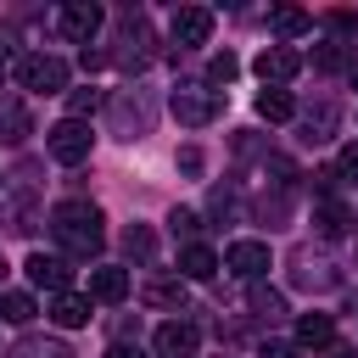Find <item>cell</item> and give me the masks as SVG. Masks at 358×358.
I'll list each match as a JSON object with an SVG mask.
<instances>
[{
  "label": "cell",
  "mask_w": 358,
  "mask_h": 358,
  "mask_svg": "<svg viewBox=\"0 0 358 358\" xmlns=\"http://www.w3.org/2000/svg\"><path fill=\"white\" fill-rule=\"evenodd\" d=\"M50 235L62 241L67 257H95V252L106 246V218H101V207H90V201H62V207L50 213Z\"/></svg>",
  "instance_id": "obj_1"
},
{
  "label": "cell",
  "mask_w": 358,
  "mask_h": 358,
  "mask_svg": "<svg viewBox=\"0 0 358 358\" xmlns=\"http://www.w3.org/2000/svg\"><path fill=\"white\" fill-rule=\"evenodd\" d=\"M11 78H17L22 90H34V95H67V62L50 56V50L17 56V62H11Z\"/></svg>",
  "instance_id": "obj_2"
},
{
  "label": "cell",
  "mask_w": 358,
  "mask_h": 358,
  "mask_svg": "<svg viewBox=\"0 0 358 358\" xmlns=\"http://www.w3.org/2000/svg\"><path fill=\"white\" fill-rule=\"evenodd\" d=\"M218 106H224V101H218L213 84H179V90L168 95V112H173L185 129H207V123L218 117Z\"/></svg>",
  "instance_id": "obj_3"
},
{
  "label": "cell",
  "mask_w": 358,
  "mask_h": 358,
  "mask_svg": "<svg viewBox=\"0 0 358 358\" xmlns=\"http://www.w3.org/2000/svg\"><path fill=\"white\" fill-rule=\"evenodd\" d=\"M90 123H73V117H62L56 129H45V151L62 162V168H78L84 157H90Z\"/></svg>",
  "instance_id": "obj_4"
},
{
  "label": "cell",
  "mask_w": 358,
  "mask_h": 358,
  "mask_svg": "<svg viewBox=\"0 0 358 358\" xmlns=\"http://www.w3.org/2000/svg\"><path fill=\"white\" fill-rule=\"evenodd\" d=\"M224 268L235 274V280H263L268 268H274V257H268V241H229L224 246Z\"/></svg>",
  "instance_id": "obj_5"
},
{
  "label": "cell",
  "mask_w": 358,
  "mask_h": 358,
  "mask_svg": "<svg viewBox=\"0 0 358 358\" xmlns=\"http://www.w3.org/2000/svg\"><path fill=\"white\" fill-rule=\"evenodd\" d=\"M22 274H28V285H45V291H56V296L73 285V263H67V257H56V252H28Z\"/></svg>",
  "instance_id": "obj_6"
},
{
  "label": "cell",
  "mask_w": 358,
  "mask_h": 358,
  "mask_svg": "<svg viewBox=\"0 0 358 358\" xmlns=\"http://www.w3.org/2000/svg\"><path fill=\"white\" fill-rule=\"evenodd\" d=\"M168 34H173V45H179V50L207 45V39H213V11H207V6H179V11H173V22H168Z\"/></svg>",
  "instance_id": "obj_7"
},
{
  "label": "cell",
  "mask_w": 358,
  "mask_h": 358,
  "mask_svg": "<svg viewBox=\"0 0 358 358\" xmlns=\"http://www.w3.org/2000/svg\"><path fill=\"white\" fill-rule=\"evenodd\" d=\"M151 347H157V358H190V352L201 347V330H196L190 319H168V324H157Z\"/></svg>",
  "instance_id": "obj_8"
},
{
  "label": "cell",
  "mask_w": 358,
  "mask_h": 358,
  "mask_svg": "<svg viewBox=\"0 0 358 358\" xmlns=\"http://www.w3.org/2000/svg\"><path fill=\"white\" fill-rule=\"evenodd\" d=\"M296 73H302V56L285 50V45H268V50L257 56V78H263V90H285Z\"/></svg>",
  "instance_id": "obj_9"
},
{
  "label": "cell",
  "mask_w": 358,
  "mask_h": 358,
  "mask_svg": "<svg viewBox=\"0 0 358 358\" xmlns=\"http://www.w3.org/2000/svg\"><path fill=\"white\" fill-rule=\"evenodd\" d=\"M56 22H62V34H67V39L90 45V39L101 34V6H95V0H73V6H62V17H56Z\"/></svg>",
  "instance_id": "obj_10"
},
{
  "label": "cell",
  "mask_w": 358,
  "mask_h": 358,
  "mask_svg": "<svg viewBox=\"0 0 358 358\" xmlns=\"http://www.w3.org/2000/svg\"><path fill=\"white\" fill-rule=\"evenodd\" d=\"M224 268V257L213 252V246H201V241H190L185 252H179V280H213Z\"/></svg>",
  "instance_id": "obj_11"
},
{
  "label": "cell",
  "mask_w": 358,
  "mask_h": 358,
  "mask_svg": "<svg viewBox=\"0 0 358 358\" xmlns=\"http://www.w3.org/2000/svg\"><path fill=\"white\" fill-rule=\"evenodd\" d=\"M313 224H319V235H330V241H336V235H347V229H352V207H347V201H336V196H319V201H313Z\"/></svg>",
  "instance_id": "obj_12"
},
{
  "label": "cell",
  "mask_w": 358,
  "mask_h": 358,
  "mask_svg": "<svg viewBox=\"0 0 358 358\" xmlns=\"http://www.w3.org/2000/svg\"><path fill=\"white\" fill-rule=\"evenodd\" d=\"M145 308H162V313H185V280H145Z\"/></svg>",
  "instance_id": "obj_13"
},
{
  "label": "cell",
  "mask_w": 358,
  "mask_h": 358,
  "mask_svg": "<svg viewBox=\"0 0 358 358\" xmlns=\"http://www.w3.org/2000/svg\"><path fill=\"white\" fill-rule=\"evenodd\" d=\"M50 319H56L62 330H78V324H90V296H78V291H62V296H50Z\"/></svg>",
  "instance_id": "obj_14"
},
{
  "label": "cell",
  "mask_w": 358,
  "mask_h": 358,
  "mask_svg": "<svg viewBox=\"0 0 358 358\" xmlns=\"http://www.w3.org/2000/svg\"><path fill=\"white\" fill-rule=\"evenodd\" d=\"M296 347H336V319L330 313H302L296 319Z\"/></svg>",
  "instance_id": "obj_15"
},
{
  "label": "cell",
  "mask_w": 358,
  "mask_h": 358,
  "mask_svg": "<svg viewBox=\"0 0 358 358\" xmlns=\"http://www.w3.org/2000/svg\"><path fill=\"white\" fill-rule=\"evenodd\" d=\"M90 296L95 302H123L129 296V268H95L90 274Z\"/></svg>",
  "instance_id": "obj_16"
},
{
  "label": "cell",
  "mask_w": 358,
  "mask_h": 358,
  "mask_svg": "<svg viewBox=\"0 0 358 358\" xmlns=\"http://www.w3.org/2000/svg\"><path fill=\"white\" fill-rule=\"evenodd\" d=\"M268 28H274L280 39H296V34L313 28V17H308L302 6H274V11H268Z\"/></svg>",
  "instance_id": "obj_17"
},
{
  "label": "cell",
  "mask_w": 358,
  "mask_h": 358,
  "mask_svg": "<svg viewBox=\"0 0 358 358\" xmlns=\"http://www.w3.org/2000/svg\"><path fill=\"white\" fill-rule=\"evenodd\" d=\"M257 117H263V123H291V117H296L291 90H263V95H257Z\"/></svg>",
  "instance_id": "obj_18"
},
{
  "label": "cell",
  "mask_w": 358,
  "mask_h": 358,
  "mask_svg": "<svg viewBox=\"0 0 358 358\" xmlns=\"http://www.w3.org/2000/svg\"><path fill=\"white\" fill-rule=\"evenodd\" d=\"M11 358H73V347L67 341H50V336H22L11 347Z\"/></svg>",
  "instance_id": "obj_19"
},
{
  "label": "cell",
  "mask_w": 358,
  "mask_h": 358,
  "mask_svg": "<svg viewBox=\"0 0 358 358\" xmlns=\"http://www.w3.org/2000/svg\"><path fill=\"white\" fill-rule=\"evenodd\" d=\"M34 313H39V308H34L28 291H0V319H6V324H28Z\"/></svg>",
  "instance_id": "obj_20"
},
{
  "label": "cell",
  "mask_w": 358,
  "mask_h": 358,
  "mask_svg": "<svg viewBox=\"0 0 358 358\" xmlns=\"http://www.w3.org/2000/svg\"><path fill=\"white\" fill-rule=\"evenodd\" d=\"M0 129H6V140H11V145L34 134V123H28V112H22L17 101H6V95H0Z\"/></svg>",
  "instance_id": "obj_21"
},
{
  "label": "cell",
  "mask_w": 358,
  "mask_h": 358,
  "mask_svg": "<svg viewBox=\"0 0 358 358\" xmlns=\"http://www.w3.org/2000/svg\"><path fill=\"white\" fill-rule=\"evenodd\" d=\"M95 106H101V90H95V84H84V90H67V117H73V123H84Z\"/></svg>",
  "instance_id": "obj_22"
},
{
  "label": "cell",
  "mask_w": 358,
  "mask_h": 358,
  "mask_svg": "<svg viewBox=\"0 0 358 358\" xmlns=\"http://www.w3.org/2000/svg\"><path fill=\"white\" fill-rule=\"evenodd\" d=\"M123 252H129V257H151V252H157V241H151V229H145V224H134V229H123Z\"/></svg>",
  "instance_id": "obj_23"
},
{
  "label": "cell",
  "mask_w": 358,
  "mask_h": 358,
  "mask_svg": "<svg viewBox=\"0 0 358 358\" xmlns=\"http://www.w3.org/2000/svg\"><path fill=\"white\" fill-rule=\"evenodd\" d=\"M252 313H257V319H280V313H285V296L257 285V291H252Z\"/></svg>",
  "instance_id": "obj_24"
},
{
  "label": "cell",
  "mask_w": 358,
  "mask_h": 358,
  "mask_svg": "<svg viewBox=\"0 0 358 358\" xmlns=\"http://www.w3.org/2000/svg\"><path fill=\"white\" fill-rule=\"evenodd\" d=\"M235 73H241V62H235V56H229V50H218V56H213V62H207V84H229V78H235Z\"/></svg>",
  "instance_id": "obj_25"
},
{
  "label": "cell",
  "mask_w": 358,
  "mask_h": 358,
  "mask_svg": "<svg viewBox=\"0 0 358 358\" xmlns=\"http://www.w3.org/2000/svg\"><path fill=\"white\" fill-rule=\"evenodd\" d=\"M308 140H330V129H336V106H319V112H308Z\"/></svg>",
  "instance_id": "obj_26"
},
{
  "label": "cell",
  "mask_w": 358,
  "mask_h": 358,
  "mask_svg": "<svg viewBox=\"0 0 358 358\" xmlns=\"http://www.w3.org/2000/svg\"><path fill=\"white\" fill-rule=\"evenodd\" d=\"M313 67H319V73H341V67H347V50H341V45H319V50H313Z\"/></svg>",
  "instance_id": "obj_27"
},
{
  "label": "cell",
  "mask_w": 358,
  "mask_h": 358,
  "mask_svg": "<svg viewBox=\"0 0 358 358\" xmlns=\"http://www.w3.org/2000/svg\"><path fill=\"white\" fill-rule=\"evenodd\" d=\"M336 173L358 179V140H347V145H341V157H336Z\"/></svg>",
  "instance_id": "obj_28"
},
{
  "label": "cell",
  "mask_w": 358,
  "mask_h": 358,
  "mask_svg": "<svg viewBox=\"0 0 358 358\" xmlns=\"http://www.w3.org/2000/svg\"><path fill=\"white\" fill-rule=\"evenodd\" d=\"M168 224H173V235H196V229H201V218H196V213H185V207H179Z\"/></svg>",
  "instance_id": "obj_29"
},
{
  "label": "cell",
  "mask_w": 358,
  "mask_h": 358,
  "mask_svg": "<svg viewBox=\"0 0 358 358\" xmlns=\"http://www.w3.org/2000/svg\"><path fill=\"white\" fill-rule=\"evenodd\" d=\"M257 358H302V347H296V341H268Z\"/></svg>",
  "instance_id": "obj_30"
},
{
  "label": "cell",
  "mask_w": 358,
  "mask_h": 358,
  "mask_svg": "<svg viewBox=\"0 0 358 358\" xmlns=\"http://www.w3.org/2000/svg\"><path fill=\"white\" fill-rule=\"evenodd\" d=\"M179 168H185V173H201V151L185 145V151H179Z\"/></svg>",
  "instance_id": "obj_31"
},
{
  "label": "cell",
  "mask_w": 358,
  "mask_h": 358,
  "mask_svg": "<svg viewBox=\"0 0 358 358\" xmlns=\"http://www.w3.org/2000/svg\"><path fill=\"white\" fill-rule=\"evenodd\" d=\"M101 358H140V347H129V341H112Z\"/></svg>",
  "instance_id": "obj_32"
},
{
  "label": "cell",
  "mask_w": 358,
  "mask_h": 358,
  "mask_svg": "<svg viewBox=\"0 0 358 358\" xmlns=\"http://www.w3.org/2000/svg\"><path fill=\"white\" fill-rule=\"evenodd\" d=\"M0 274H6V257H0Z\"/></svg>",
  "instance_id": "obj_33"
},
{
  "label": "cell",
  "mask_w": 358,
  "mask_h": 358,
  "mask_svg": "<svg viewBox=\"0 0 358 358\" xmlns=\"http://www.w3.org/2000/svg\"><path fill=\"white\" fill-rule=\"evenodd\" d=\"M352 78H358V73H352Z\"/></svg>",
  "instance_id": "obj_34"
}]
</instances>
